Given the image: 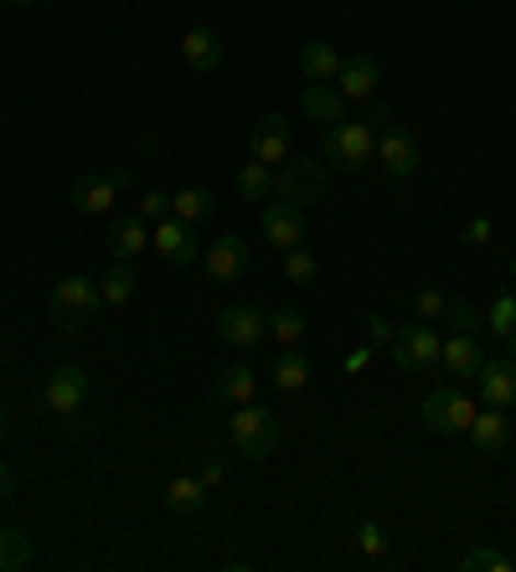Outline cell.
<instances>
[{
    "label": "cell",
    "mask_w": 516,
    "mask_h": 572,
    "mask_svg": "<svg viewBox=\"0 0 516 572\" xmlns=\"http://www.w3.org/2000/svg\"><path fill=\"white\" fill-rule=\"evenodd\" d=\"M171 212L181 222H191V227H197V222H206L212 212H217V197H212L206 186H181V191L171 197Z\"/></svg>",
    "instance_id": "24"
},
{
    "label": "cell",
    "mask_w": 516,
    "mask_h": 572,
    "mask_svg": "<svg viewBox=\"0 0 516 572\" xmlns=\"http://www.w3.org/2000/svg\"><path fill=\"white\" fill-rule=\"evenodd\" d=\"M326 181H330V166H321V160H284L274 176V202H290V206H315L321 197H326Z\"/></svg>",
    "instance_id": "5"
},
{
    "label": "cell",
    "mask_w": 516,
    "mask_h": 572,
    "mask_svg": "<svg viewBox=\"0 0 516 572\" xmlns=\"http://www.w3.org/2000/svg\"><path fill=\"white\" fill-rule=\"evenodd\" d=\"M263 237H269V248H279V253L300 248V243H305V237H310L305 212H300V206H290V202L263 206Z\"/></svg>",
    "instance_id": "14"
},
{
    "label": "cell",
    "mask_w": 516,
    "mask_h": 572,
    "mask_svg": "<svg viewBox=\"0 0 516 572\" xmlns=\"http://www.w3.org/2000/svg\"><path fill=\"white\" fill-rule=\"evenodd\" d=\"M445 294H439V289H418V294H413V321H445Z\"/></svg>",
    "instance_id": "35"
},
{
    "label": "cell",
    "mask_w": 516,
    "mask_h": 572,
    "mask_svg": "<svg viewBox=\"0 0 516 572\" xmlns=\"http://www.w3.org/2000/svg\"><path fill=\"white\" fill-rule=\"evenodd\" d=\"M481 346H475V336H449L445 340V351H439V367L455 371V377H475L481 371Z\"/></svg>",
    "instance_id": "23"
},
{
    "label": "cell",
    "mask_w": 516,
    "mask_h": 572,
    "mask_svg": "<svg viewBox=\"0 0 516 572\" xmlns=\"http://www.w3.org/2000/svg\"><path fill=\"white\" fill-rule=\"evenodd\" d=\"M135 181V166H114V170H88V176H78L68 191L72 212H83V217H103V212H114V202H120V191Z\"/></svg>",
    "instance_id": "4"
},
{
    "label": "cell",
    "mask_w": 516,
    "mask_h": 572,
    "mask_svg": "<svg viewBox=\"0 0 516 572\" xmlns=\"http://www.w3.org/2000/svg\"><path fill=\"white\" fill-rule=\"evenodd\" d=\"M382 83V68L372 52H357V57H341V72H336V88H341V99H372Z\"/></svg>",
    "instance_id": "16"
},
{
    "label": "cell",
    "mask_w": 516,
    "mask_h": 572,
    "mask_svg": "<svg viewBox=\"0 0 516 572\" xmlns=\"http://www.w3.org/2000/svg\"><path fill=\"white\" fill-rule=\"evenodd\" d=\"M135 289H139L135 263H124V258H114V269L103 273V284H99L103 304H130V300H135Z\"/></svg>",
    "instance_id": "25"
},
{
    "label": "cell",
    "mask_w": 516,
    "mask_h": 572,
    "mask_svg": "<svg viewBox=\"0 0 516 572\" xmlns=\"http://www.w3.org/2000/svg\"><path fill=\"white\" fill-rule=\"evenodd\" d=\"M445 325L455 330V336H475V330L485 325V315H481V310H475L470 300H449V304H445Z\"/></svg>",
    "instance_id": "29"
},
{
    "label": "cell",
    "mask_w": 516,
    "mask_h": 572,
    "mask_svg": "<svg viewBox=\"0 0 516 572\" xmlns=\"http://www.w3.org/2000/svg\"><path fill=\"white\" fill-rule=\"evenodd\" d=\"M464 243H470V248H485V243H491V222L475 217L470 227H464Z\"/></svg>",
    "instance_id": "39"
},
{
    "label": "cell",
    "mask_w": 516,
    "mask_h": 572,
    "mask_svg": "<svg viewBox=\"0 0 516 572\" xmlns=\"http://www.w3.org/2000/svg\"><path fill=\"white\" fill-rule=\"evenodd\" d=\"M5 5H16V11H26V5H36V0H5Z\"/></svg>",
    "instance_id": "45"
},
{
    "label": "cell",
    "mask_w": 516,
    "mask_h": 572,
    "mask_svg": "<svg viewBox=\"0 0 516 572\" xmlns=\"http://www.w3.org/2000/svg\"><path fill=\"white\" fill-rule=\"evenodd\" d=\"M238 197H243V202H269V197H274V176H269V166H258V160H254V166H243L238 170Z\"/></svg>",
    "instance_id": "28"
},
{
    "label": "cell",
    "mask_w": 516,
    "mask_h": 572,
    "mask_svg": "<svg viewBox=\"0 0 516 572\" xmlns=\"http://www.w3.org/2000/svg\"><path fill=\"white\" fill-rule=\"evenodd\" d=\"M305 382H310V361H305V351L284 346V356L274 361V388H279V392H300Z\"/></svg>",
    "instance_id": "27"
},
{
    "label": "cell",
    "mask_w": 516,
    "mask_h": 572,
    "mask_svg": "<svg viewBox=\"0 0 516 572\" xmlns=\"http://www.w3.org/2000/svg\"><path fill=\"white\" fill-rule=\"evenodd\" d=\"M227 434H233V449H238L243 459H269L279 449V423L269 407L258 403H238L233 407V418H227Z\"/></svg>",
    "instance_id": "2"
},
{
    "label": "cell",
    "mask_w": 516,
    "mask_h": 572,
    "mask_svg": "<svg viewBox=\"0 0 516 572\" xmlns=\"http://www.w3.org/2000/svg\"><path fill=\"white\" fill-rule=\"evenodd\" d=\"M181 57H187L191 72H217L223 68V36L212 32V26H191L181 36Z\"/></svg>",
    "instance_id": "17"
},
{
    "label": "cell",
    "mask_w": 516,
    "mask_h": 572,
    "mask_svg": "<svg viewBox=\"0 0 516 572\" xmlns=\"http://www.w3.org/2000/svg\"><path fill=\"white\" fill-rule=\"evenodd\" d=\"M485 330H491V336H512L516 330V294H496V304H491V310H485Z\"/></svg>",
    "instance_id": "31"
},
{
    "label": "cell",
    "mask_w": 516,
    "mask_h": 572,
    "mask_svg": "<svg viewBox=\"0 0 516 572\" xmlns=\"http://www.w3.org/2000/svg\"><path fill=\"white\" fill-rule=\"evenodd\" d=\"M378 160V124L367 119H341V124H326V166L357 176Z\"/></svg>",
    "instance_id": "1"
},
{
    "label": "cell",
    "mask_w": 516,
    "mask_h": 572,
    "mask_svg": "<svg viewBox=\"0 0 516 572\" xmlns=\"http://www.w3.org/2000/svg\"><path fill=\"white\" fill-rule=\"evenodd\" d=\"M103 304L99 284L83 279V273H68L63 284H52V325L63 330V336H78L88 321H93V310Z\"/></svg>",
    "instance_id": "3"
},
{
    "label": "cell",
    "mask_w": 516,
    "mask_h": 572,
    "mask_svg": "<svg viewBox=\"0 0 516 572\" xmlns=\"http://www.w3.org/2000/svg\"><path fill=\"white\" fill-rule=\"evenodd\" d=\"M150 243L160 248V258H166V263H176V269H187V263H197V258H202L197 227H191V222H181V217H160V222H155Z\"/></svg>",
    "instance_id": "9"
},
{
    "label": "cell",
    "mask_w": 516,
    "mask_h": 572,
    "mask_svg": "<svg viewBox=\"0 0 516 572\" xmlns=\"http://www.w3.org/2000/svg\"><path fill=\"white\" fill-rule=\"evenodd\" d=\"M32 562V547H26V537L21 531H0V572H16V568H26Z\"/></svg>",
    "instance_id": "32"
},
{
    "label": "cell",
    "mask_w": 516,
    "mask_h": 572,
    "mask_svg": "<svg viewBox=\"0 0 516 572\" xmlns=\"http://www.w3.org/2000/svg\"><path fill=\"white\" fill-rule=\"evenodd\" d=\"M202 269L212 284H238L243 273H248V243L238 233L217 237L212 248H202Z\"/></svg>",
    "instance_id": "10"
},
{
    "label": "cell",
    "mask_w": 516,
    "mask_h": 572,
    "mask_svg": "<svg viewBox=\"0 0 516 572\" xmlns=\"http://www.w3.org/2000/svg\"><path fill=\"white\" fill-rule=\"evenodd\" d=\"M460 568L464 572H512V557L496 552V547H470Z\"/></svg>",
    "instance_id": "34"
},
{
    "label": "cell",
    "mask_w": 516,
    "mask_h": 572,
    "mask_svg": "<svg viewBox=\"0 0 516 572\" xmlns=\"http://www.w3.org/2000/svg\"><path fill=\"white\" fill-rule=\"evenodd\" d=\"M300 109H305V119H315V124H341L346 119V99L336 83H310L305 93H300Z\"/></svg>",
    "instance_id": "19"
},
{
    "label": "cell",
    "mask_w": 516,
    "mask_h": 572,
    "mask_svg": "<svg viewBox=\"0 0 516 572\" xmlns=\"http://www.w3.org/2000/svg\"><path fill=\"white\" fill-rule=\"evenodd\" d=\"M439 351H445V336L434 330L429 321H413V325H397L393 336V361L403 371H429L439 367Z\"/></svg>",
    "instance_id": "7"
},
{
    "label": "cell",
    "mask_w": 516,
    "mask_h": 572,
    "mask_svg": "<svg viewBox=\"0 0 516 572\" xmlns=\"http://www.w3.org/2000/svg\"><path fill=\"white\" fill-rule=\"evenodd\" d=\"M512 572H516V552H512Z\"/></svg>",
    "instance_id": "47"
},
{
    "label": "cell",
    "mask_w": 516,
    "mask_h": 572,
    "mask_svg": "<svg viewBox=\"0 0 516 572\" xmlns=\"http://www.w3.org/2000/svg\"><path fill=\"white\" fill-rule=\"evenodd\" d=\"M418 413H424V428H429V434H470V423H475L481 407L470 403L460 388H434Z\"/></svg>",
    "instance_id": "6"
},
{
    "label": "cell",
    "mask_w": 516,
    "mask_h": 572,
    "mask_svg": "<svg viewBox=\"0 0 516 572\" xmlns=\"http://www.w3.org/2000/svg\"><path fill=\"white\" fill-rule=\"evenodd\" d=\"M139 248H150V227H145V217H139V212H130V217H114V227H109V253L130 263Z\"/></svg>",
    "instance_id": "20"
},
{
    "label": "cell",
    "mask_w": 516,
    "mask_h": 572,
    "mask_svg": "<svg viewBox=\"0 0 516 572\" xmlns=\"http://www.w3.org/2000/svg\"><path fill=\"white\" fill-rule=\"evenodd\" d=\"M258 392V371L248 367V361H233V367L217 371V388H212V397L223 407H238V403H254Z\"/></svg>",
    "instance_id": "18"
},
{
    "label": "cell",
    "mask_w": 516,
    "mask_h": 572,
    "mask_svg": "<svg viewBox=\"0 0 516 572\" xmlns=\"http://www.w3.org/2000/svg\"><path fill=\"white\" fill-rule=\"evenodd\" d=\"M475 388H481L485 407L512 413V403H516V361H512V356H506V361H481V371H475Z\"/></svg>",
    "instance_id": "15"
},
{
    "label": "cell",
    "mask_w": 516,
    "mask_h": 572,
    "mask_svg": "<svg viewBox=\"0 0 516 572\" xmlns=\"http://www.w3.org/2000/svg\"><path fill=\"white\" fill-rule=\"evenodd\" d=\"M361 103H367V124H388V119H393L388 99H378V93H372V99H361Z\"/></svg>",
    "instance_id": "40"
},
{
    "label": "cell",
    "mask_w": 516,
    "mask_h": 572,
    "mask_svg": "<svg viewBox=\"0 0 516 572\" xmlns=\"http://www.w3.org/2000/svg\"><path fill=\"white\" fill-rule=\"evenodd\" d=\"M269 336L284 340V346H300V336H305V315H300L294 304L274 310V315H269Z\"/></svg>",
    "instance_id": "30"
},
{
    "label": "cell",
    "mask_w": 516,
    "mask_h": 572,
    "mask_svg": "<svg viewBox=\"0 0 516 572\" xmlns=\"http://www.w3.org/2000/svg\"><path fill=\"white\" fill-rule=\"evenodd\" d=\"M197 480H202L206 490H217V485H223V480H227V459H217V455H212V459H206V464H202V474H197Z\"/></svg>",
    "instance_id": "38"
},
{
    "label": "cell",
    "mask_w": 516,
    "mask_h": 572,
    "mask_svg": "<svg viewBox=\"0 0 516 572\" xmlns=\"http://www.w3.org/2000/svg\"><path fill=\"white\" fill-rule=\"evenodd\" d=\"M300 72H305V83H336L341 52L330 47V42H305V47H300Z\"/></svg>",
    "instance_id": "21"
},
{
    "label": "cell",
    "mask_w": 516,
    "mask_h": 572,
    "mask_svg": "<svg viewBox=\"0 0 516 572\" xmlns=\"http://www.w3.org/2000/svg\"><path fill=\"white\" fill-rule=\"evenodd\" d=\"M47 407L57 418H78L88 407V371L83 367H57L47 377Z\"/></svg>",
    "instance_id": "13"
},
{
    "label": "cell",
    "mask_w": 516,
    "mask_h": 572,
    "mask_svg": "<svg viewBox=\"0 0 516 572\" xmlns=\"http://www.w3.org/2000/svg\"><path fill=\"white\" fill-rule=\"evenodd\" d=\"M248 150H254L258 166H284L294 150V124L284 114H263L248 130Z\"/></svg>",
    "instance_id": "8"
},
{
    "label": "cell",
    "mask_w": 516,
    "mask_h": 572,
    "mask_svg": "<svg viewBox=\"0 0 516 572\" xmlns=\"http://www.w3.org/2000/svg\"><path fill=\"white\" fill-rule=\"evenodd\" d=\"M145 222H160V217H171V191H145L139 197V206H135Z\"/></svg>",
    "instance_id": "37"
},
{
    "label": "cell",
    "mask_w": 516,
    "mask_h": 572,
    "mask_svg": "<svg viewBox=\"0 0 516 572\" xmlns=\"http://www.w3.org/2000/svg\"><path fill=\"white\" fill-rule=\"evenodd\" d=\"M506 356H512V361H516V330H512V336H506Z\"/></svg>",
    "instance_id": "44"
},
{
    "label": "cell",
    "mask_w": 516,
    "mask_h": 572,
    "mask_svg": "<svg viewBox=\"0 0 516 572\" xmlns=\"http://www.w3.org/2000/svg\"><path fill=\"white\" fill-rule=\"evenodd\" d=\"M0 501H11V464L0 459Z\"/></svg>",
    "instance_id": "42"
},
{
    "label": "cell",
    "mask_w": 516,
    "mask_h": 572,
    "mask_svg": "<svg viewBox=\"0 0 516 572\" xmlns=\"http://www.w3.org/2000/svg\"><path fill=\"white\" fill-rule=\"evenodd\" d=\"M263 336H269V315H258L254 304H233V310L217 315V340L233 346V351H248V346H258Z\"/></svg>",
    "instance_id": "12"
},
{
    "label": "cell",
    "mask_w": 516,
    "mask_h": 572,
    "mask_svg": "<svg viewBox=\"0 0 516 572\" xmlns=\"http://www.w3.org/2000/svg\"><path fill=\"white\" fill-rule=\"evenodd\" d=\"M378 160L388 176H397V181H408L413 170H418V160H424V150H418V139L403 130V124H382L378 135Z\"/></svg>",
    "instance_id": "11"
},
{
    "label": "cell",
    "mask_w": 516,
    "mask_h": 572,
    "mask_svg": "<svg viewBox=\"0 0 516 572\" xmlns=\"http://www.w3.org/2000/svg\"><path fill=\"white\" fill-rule=\"evenodd\" d=\"M470 444H475V455H501L506 449V413L501 407H485V413H475V423H470Z\"/></svg>",
    "instance_id": "22"
},
{
    "label": "cell",
    "mask_w": 516,
    "mask_h": 572,
    "mask_svg": "<svg viewBox=\"0 0 516 572\" xmlns=\"http://www.w3.org/2000/svg\"><path fill=\"white\" fill-rule=\"evenodd\" d=\"M367 330H372V340H378V346H393V336H397V325H388L382 315H372V321H367Z\"/></svg>",
    "instance_id": "41"
},
{
    "label": "cell",
    "mask_w": 516,
    "mask_h": 572,
    "mask_svg": "<svg viewBox=\"0 0 516 572\" xmlns=\"http://www.w3.org/2000/svg\"><path fill=\"white\" fill-rule=\"evenodd\" d=\"M315 273H321V263H315V253H310L305 243L284 253V279H290V284H310Z\"/></svg>",
    "instance_id": "33"
},
{
    "label": "cell",
    "mask_w": 516,
    "mask_h": 572,
    "mask_svg": "<svg viewBox=\"0 0 516 572\" xmlns=\"http://www.w3.org/2000/svg\"><path fill=\"white\" fill-rule=\"evenodd\" d=\"M367 356H372V351H351V356H346V371H361V367H367Z\"/></svg>",
    "instance_id": "43"
},
{
    "label": "cell",
    "mask_w": 516,
    "mask_h": 572,
    "mask_svg": "<svg viewBox=\"0 0 516 572\" xmlns=\"http://www.w3.org/2000/svg\"><path fill=\"white\" fill-rule=\"evenodd\" d=\"M166 505H171L176 516H197L206 505V485L202 480H191V474H176L171 490H166Z\"/></svg>",
    "instance_id": "26"
},
{
    "label": "cell",
    "mask_w": 516,
    "mask_h": 572,
    "mask_svg": "<svg viewBox=\"0 0 516 572\" xmlns=\"http://www.w3.org/2000/svg\"><path fill=\"white\" fill-rule=\"evenodd\" d=\"M357 547H361V557H382L388 552V531H382L378 521H361L357 526Z\"/></svg>",
    "instance_id": "36"
},
{
    "label": "cell",
    "mask_w": 516,
    "mask_h": 572,
    "mask_svg": "<svg viewBox=\"0 0 516 572\" xmlns=\"http://www.w3.org/2000/svg\"><path fill=\"white\" fill-rule=\"evenodd\" d=\"M5 428H11V418H5V407H0V438H5Z\"/></svg>",
    "instance_id": "46"
}]
</instances>
